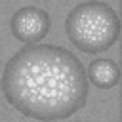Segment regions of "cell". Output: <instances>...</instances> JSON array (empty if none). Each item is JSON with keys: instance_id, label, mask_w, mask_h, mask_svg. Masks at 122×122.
I'll use <instances>...</instances> for the list:
<instances>
[{"instance_id": "cell-1", "label": "cell", "mask_w": 122, "mask_h": 122, "mask_svg": "<svg viewBox=\"0 0 122 122\" xmlns=\"http://www.w3.org/2000/svg\"><path fill=\"white\" fill-rule=\"evenodd\" d=\"M88 84L76 55L53 44L25 46L8 61L2 76L8 103L38 120H61L80 111Z\"/></svg>"}, {"instance_id": "cell-2", "label": "cell", "mask_w": 122, "mask_h": 122, "mask_svg": "<svg viewBox=\"0 0 122 122\" xmlns=\"http://www.w3.org/2000/svg\"><path fill=\"white\" fill-rule=\"evenodd\" d=\"M69 40L84 53L109 50L120 34V19L105 2H84L74 6L65 21Z\"/></svg>"}, {"instance_id": "cell-3", "label": "cell", "mask_w": 122, "mask_h": 122, "mask_svg": "<svg viewBox=\"0 0 122 122\" xmlns=\"http://www.w3.org/2000/svg\"><path fill=\"white\" fill-rule=\"evenodd\" d=\"M10 29L17 40L25 44H34V42H40L50 32L51 19H50V13L42 8L23 6L17 11H13L10 19Z\"/></svg>"}, {"instance_id": "cell-4", "label": "cell", "mask_w": 122, "mask_h": 122, "mask_svg": "<svg viewBox=\"0 0 122 122\" xmlns=\"http://www.w3.org/2000/svg\"><path fill=\"white\" fill-rule=\"evenodd\" d=\"M88 82L99 90H111L120 80V69L112 59H93L88 67Z\"/></svg>"}]
</instances>
